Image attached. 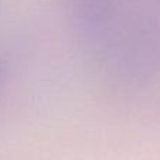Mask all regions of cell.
Returning a JSON list of instances; mask_svg holds the SVG:
<instances>
[{"label": "cell", "mask_w": 160, "mask_h": 160, "mask_svg": "<svg viewBox=\"0 0 160 160\" xmlns=\"http://www.w3.org/2000/svg\"><path fill=\"white\" fill-rule=\"evenodd\" d=\"M105 3L106 0H77L78 14L82 23L88 27H95L99 24L105 10Z\"/></svg>", "instance_id": "6da1fadb"}]
</instances>
